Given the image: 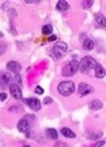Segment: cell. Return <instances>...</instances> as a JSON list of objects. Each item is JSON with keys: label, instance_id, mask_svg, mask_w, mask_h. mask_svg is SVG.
<instances>
[{"label": "cell", "instance_id": "cell-1", "mask_svg": "<svg viewBox=\"0 0 106 147\" xmlns=\"http://www.w3.org/2000/svg\"><path fill=\"white\" fill-rule=\"evenodd\" d=\"M96 63L97 62L94 58H91V57H84L79 62V69L83 73H88V74L94 76V69H95Z\"/></svg>", "mask_w": 106, "mask_h": 147}, {"label": "cell", "instance_id": "cell-2", "mask_svg": "<svg viewBox=\"0 0 106 147\" xmlns=\"http://www.w3.org/2000/svg\"><path fill=\"white\" fill-rule=\"evenodd\" d=\"M36 117L34 115H26L23 116L21 120L17 122V130L20 132H27L28 130H30L31 125L35 122Z\"/></svg>", "mask_w": 106, "mask_h": 147}, {"label": "cell", "instance_id": "cell-3", "mask_svg": "<svg viewBox=\"0 0 106 147\" xmlns=\"http://www.w3.org/2000/svg\"><path fill=\"white\" fill-rule=\"evenodd\" d=\"M74 90H75V85L73 82H69V80L62 82L58 85V92L63 96H69L72 93H74Z\"/></svg>", "mask_w": 106, "mask_h": 147}, {"label": "cell", "instance_id": "cell-4", "mask_svg": "<svg viewBox=\"0 0 106 147\" xmlns=\"http://www.w3.org/2000/svg\"><path fill=\"white\" fill-rule=\"evenodd\" d=\"M66 51H67V45L64 42L56 43L54 46L51 48V53H52V57L54 59H59L60 57H63L66 55Z\"/></svg>", "mask_w": 106, "mask_h": 147}, {"label": "cell", "instance_id": "cell-5", "mask_svg": "<svg viewBox=\"0 0 106 147\" xmlns=\"http://www.w3.org/2000/svg\"><path fill=\"white\" fill-rule=\"evenodd\" d=\"M79 69V62L78 61H70L68 64L63 67L62 69V74L64 77H70L73 76L74 73H76V71Z\"/></svg>", "mask_w": 106, "mask_h": 147}, {"label": "cell", "instance_id": "cell-6", "mask_svg": "<svg viewBox=\"0 0 106 147\" xmlns=\"http://www.w3.org/2000/svg\"><path fill=\"white\" fill-rule=\"evenodd\" d=\"M78 93H79V96L89 95V94L94 93V88L91 87V85L87 84V83H80L79 88H78Z\"/></svg>", "mask_w": 106, "mask_h": 147}, {"label": "cell", "instance_id": "cell-7", "mask_svg": "<svg viewBox=\"0 0 106 147\" xmlns=\"http://www.w3.org/2000/svg\"><path fill=\"white\" fill-rule=\"evenodd\" d=\"M23 101H25L27 107H30L34 111H38L41 109V101L38 99H36V98H27V99H25Z\"/></svg>", "mask_w": 106, "mask_h": 147}, {"label": "cell", "instance_id": "cell-8", "mask_svg": "<svg viewBox=\"0 0 106 147\" xmlns=\"http://www.w3.org/2000/svg\"><path fill=\"white\" fill-rule=\"evenodd\" d=\"M9 90L11 93V95H13L15 99H21L22 98V93H21V89H20V87L16 83L14 84H10V88Z\"/></svg>", "mask_w": 106, "mask_h": 147}, {"label": "cell", "instance_id": "cell-9", "mask_svg": "<svg viewBox=\"0 0 106 147\" xmlns=\"http://www.w3.org/2000/svg\"><path fill=\"white\" fill-rule=\"evenodd\" d=\"M6 69L10 72H14V73H19L20 69H21V66H20V63L16 62V61H10V62L6 64Z\"/></svg>", "mask_w": 106, "mask_h": 147}, {"label": "cell", "instance_id": "cell-10", "mask_svg": "<svg viewBox=\"0 0 106 147\" xmlns=\"http://www.w3.org/2000/svg\"><path fill=\"white\" fill-rule=\"evenodd\" d=\"M94 76L97 77V78H104L105 77V69L100 63H96L95 69H94Z\"/></svg>", "mask_w": 106, "mask_h": 147}, {"label": "cell", "instance_id": "cell-11", "mask_svg": "<svg viewBox=\"0 0 106 147\" xmlns=\"http://www.w3.org/2000/svg\"><path fill=\"white\" fill-rule=\"evenodd\" d=\"M104 107L103 101L101 100H93L90 101V104H89V108H90V110H93V111H96V110H100L101 108Z\"/></svg>", "mask_w": 106, "mask_h": 147}, {"label": "cell", "instance_id": "cell-12", "mask_svg": "<svg viewBox=\"0 0 106 147\" xmlns=\"http://www.w3.org/2000/svg\"><path fill=\"white\" fill-rule=\"evenodd\" d=\"M46 135H47L48 138H51V140H57V138H58V131H57L56 129H47Z\"/></svg>", "mask_w": 106, "mask_h": 147}, {"label": "cell", "instance_id": "cell-13", "mask_svg": "<svg viewBox=\"0 0 106 147\" xmlns=\"http://www.w3.org/2000/svg\"><path fill=\"white\" fill-rule=\"evenodd\" d=\"M9 82H10V76L7 74V73H3L1 79H0V88H4L5 85H7Z\"/></svg>", "mask_w": 106, "mask_h": 147}, {"label": "cell", "instance_id": "cell-14", "mask_svg": "<svg viewBox=\"0 0 106 147\" xmlns=\"http://www.w3.org/2000/svg\"><path fill=\"white\" fill-rule=\"evenodd\" d=\"M62 135L64 137H68V138H75V134L70 129H68V127H63L62 129Z\"/></svg>", "mask_w": 106, "mask_h": 147}, {"label": "cell", "instance_id": "cell-15", "mask_svg": "<svg viewBox=\"0 0 106 147\" xmlns=\"http://www.w3.org/2000/svg\"><path fill=\"white\" fill-rule=\"evenodd\" d=\"M57 9L59 11H66L69 9V4L67 1H64V0H59V1L57 3Z\"/></svg>", "mask_w": 106, "mask_h": 147}, {"label": "cell", "instance_id": "cell-16", "mask_svg": "<svg viewBox=\"0 0 106 147\" xmlns=\"http://www.w3.org/2000/svg\"><path fill=\"white\" fill-rule=\"evenodd\" d=\"M83 48L85 51H91L93 48H94V42H93V40L90 38H87L83 42Z\"/></svg>", "mask_w": 106, "mask_h": 147}, {"label": "cell", "instance_id": "cell-17", "mask_svg": "<svg viewBox=\"0 0 106 147\" xmlns=\"http://www.w3.org/2000/svg\"><path fill=\"white\" fill-rule=\"evenodd\" d=\"M95 21L103 27L106 25V20H105V16L103 14H95Z\"/></svg>", "mask_w": 106, "mask_h": 147}, {"label": "cell", "instance_id": "cell-18", "mask_svg": "<svg viewBox=\"0 0 106 147\" xmlns=\"http://www.w3.org/2000/svg\"><path fill=\"white\" fill-rule=\"evenodd\" d=\"M52 32H53V27H52L51 25H44V26L42 27V34H43L44 36H50Z\"/></svg>", "mask_w": 106, "mask_h": 147}, {"label": "cell", "instance_id": "cell-19", "mask_svg": "<svg viewBox=\"0 0 106 147\" xmlns=\"http://www.w3.org/2000/svg\"><path fill=\"white\" fill-rule=\"evenodd\" d=\"M101 136H103V132H97V134H90L88 137H89V140H97Z\"/></svg>", "mask_w": 106, "mask_h": 147}, {"label": "cell", "instance_id": "cell-20", "mask_svg": "<svg viewBox=\"0 0 106 147\" xmlns=\"http://www.w3.org/2000/svg\"><path fill=\"white\" fill-rule=\"evenodd\" d=\"M6 48H7V45H6L5 42H0V56L5 53Z\"/></svg>", "mask_w": 106, "mask_h": 147}, {"label": "cell", "instance_id": "cell-21", "mask_svg": "<svg viewBox=\"0 0 106 147\" xmlns=\"http://www.w3.org/2000/svg\"><path fill=\"white\" fill-rule=\"evenodd\" d=\"M81 4H83V7H84V9H89V7L93 6L94 1H93V0H88V1H83Z\"/></svg>", "mask_w": 106, "mask_h": 147}, {"label": "cell", "instance_id": "cell-22", "mask_svg": "<svg viewBox=\"0 0 106 147\" xmlns=\"http://www.w3.org/2000/svg\"><path fill=\"white\" fill-rule=\"evenodd\" d=\"M53 103V99L51 96H46L43 99V104H46V105H50V104H52Z\"/></svg>", "mask_w": 106, "mask_h": 147}, {"label": "cell", "instance_id": "cell-23", "mask_svg": "<svg viewBox=\"0 0 106 147\" xmlns=\"http://www.w3.org/2000/svg\"><path fill=\"white\" fill-rule=\"evenodd\" d=\"M105 146V141H97L96 144H94V147H103Z\"/></svg>", "mask_w": 106, "mask_h": 147}, {"label": "cell", "instance_id": "cell-24", "mask_svg": "<svg viewBox=\"0 0 106 147\" xmlns=\"http://www.w3.org/2000/svg\"><path fill=\"white\" fill-rule=\"evenodd\" d=\"M9 14H10V19L13 20L14 16L16 15V10H15V9H10V10H9Z\"/></svg>", "mask_w": 106, "mask_h": 147}, {"label": "cell", "instance_id": "cell-25", "mask_svg": "<svg viewBox=\"0 0 106 147\" xmlns=\"http://www.w3.org/2000/svg\"><path fill=\"white\" fill-rule=\"evenodd\" d=\"M35 92H36V93H37V94H40V95H41V94H43V89H42V88H41V87H36V89H35Z\"/></svg>", "mask_w": 106, "mask_h": 147}, {"label": "cell", "instance_id": "cell-26", "mask_svg": "<svg viewBox=\"0 0 106 147\" xmlns=\"http://www.w3.org/2000/svg\"><path fill=\"white\" fill-rule=\"evenodd\" d=\"M0 100L1 101L6 100V93H0Z\"/></svg>", "mask_w": 106, "mask_h": 147}, {"label": "cell", "instance_id": "cell-27", "mask_svg": "<svg viewBox=\"0 0 106 147\" xmlns=\"http://www.w3.org/2000/svg\"><path fill=\"white\" fill-rule=\"evenodd\" d=\"M56 38H57L56 36H53V35H52V36H50V37H48L47 40H48V41H56Z\"/></svg>", "mask_w": 106, "mask_h": 147}, {"label": "cell", "instance_id": "cell-28", "mask_svg": "<svg viewBox=\"0 0 106 147\" xmlns=\"http://www.w3.org/2000/svg\"><path fill=\"white\" fill-rule=\"evenodd\" d=\"M25 3H27V4H36L37 1H35V0H26Z\"/></svg>", "mask_w": 106, "mask_h": 147}, {"label": "cell", "instance_id": "cell-29", "mask_svg": "<svg viewBox=\"0 0 106 147\" xmlns=\"http://www.w3.org/2000/svg\"><path fill=\"white\" fill-rule=\"evenodd\" d=\"M1 37H4V34H3V32H0V38H1Z\"/></svg>", "mask_w": 106, "mask_h": 147}, {"label": "cell", "instance_id": "cell-30", "mask_svg": "<svg viewBox=\"0 0 106 147\" xmlns=\"http://www.w3.org/2000/svg\"><path fill=\"white\" fill-rule=\"evenodd\" d=\"M25 147H30V146H28V145H26V146H25Z\"/></svg>", "mask_w": 106, "mask_h": 147}, {"label": "cell", "instance_id": "cell-31", "mask_svg": "<svg viewBox=\"0 0 106 147\" xmlns=\"http://www.w3.org/2000/svg\"><path fill=\"white\" fill-rule=\"evenodd\" d=\"M84 147H85V146H84Z\"/></svg>", "mask_w": 106, "mask_h": 147}]
</instances>
